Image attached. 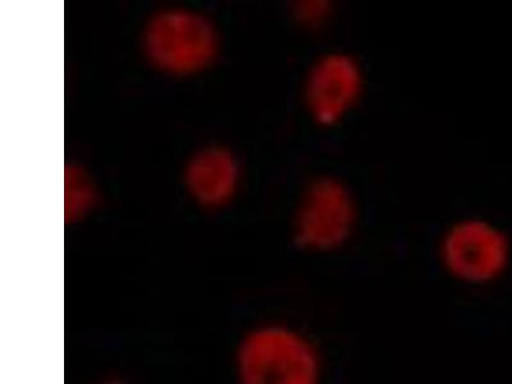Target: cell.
I'll list each match as a JSON object with an SVG mask.
<instances>
[{
	"label": "cell",
	"mask_w": 512,
	"mask_h": 384,
	"mask_svg": "<svg viewBox=\"0 0 512 384\" xmlns=\"http://www.w3.org/2000/svg\"><path fill=\"white\" fill-rule=\"evenodd\" d=\"M365 72L358 58L341 50L320 54L310 64L303 84V100L318 126L340 125L364 94Z\"/></svg>",
	"instance_id": "cell-5"
},
{
	"label": "cell",
	"mask_w": 512,
	"mask_h": 384,
	"mask_svg": "<svg viewBox=\"0 0 512 384\" xmlns=\"http://www.w3.org/2000/svg\"><path fill=\"white\" fill-rule=\"evenodd\" d=\"M438 262L452 281L465 287H487L509 271V235L486 218L466 217L443 231L437 245Z\"/></svg>",
	"instance_id": "cell-4"
},
{
	"label": "cell",
	"mask_w": 512,
	"mask_h": 384,
	"mask_svg": "<svg viewBox=\"0 0 512 384\" xmlns=\"http://www.w3.org/2000/svg\"><path fill=\"white\" fill-rule=\"evenodd\" d=\"M333 13V6L327 0H303L294 6V16L300 25L308 29H319L327 24Z\"/></svg>",
	"instance_id": "cell-8"
},
{
	"label": "cell",
	"mask_w": 512,
	"mask_h": 384,
	"mask_svg": "<svg viewBox=\"0 0 512 384\" xmlns=\"http://www.w3.org/2000/svg\"><path fill=\"white\" fill-rule=\"evenodd\" d=\"M146 59L172 76H190L216 61L219 36L208 17L186 8H166L146 22L143 32Z\"/></svg>",
	"instance_id": "cell-2"
},
{
	"label": "cell",
	"mask_w": 512,
	"mask_h": 384,
	"mask_svg": "<svg viewBox=\"0 0 512 384\" xmlns=\"http://www.w3.org/2000/svg\"><path fill=\"white\" fill-rule=\"evenodd\" d=\"M236 384H326V355L295 323L265 319L241 333L232 355Z\"/></svg>",
	"instance_id": "cell-1"
},
{
	"label": "cell",
	"mask_w": 512,
	"mask_h": 384,
	"mask_svg": "<svg viewBox=\"0 0 512 384\" xmlns=\"http://www.w3.org/2000/svg\"><path fill=\"white\" fill-rule=\"evenodd\" d=\"M98 194L84 171L67 167L64 175V213L67 222H76L94 209Z\"/></svg>",
	"instance_id": "cell-7"
},
{
	"label": "cell",
	"mask_w": 512,
	"mask_h": 384,
	"mask_svg": "<svg viewBox=\"0 0 512 384\" xmlns=\"http://www.w3.org/2000/svg\"><path fill=\"white\" fill-rule=\"evenodd\" d=\"M240 185V167L233 154L219 146L201 149L185 169V186L201 207H226Z\"/></svg>",
	"instance_id": "cell-6"
},
{
	"label": "cell",
	"mask_w": 512,
	"mask_h": 384,
	"mask_svg": "<svg viewBox=\"0 0 512 384\" xmlns=\"http://www.w3.org/2000/svg\"><path fill=\"white\" fill-rule=\"evenodd\" d=\"M359 226L354 192L340 178L322 175L306 185L292 221V239L310 254L327 255L346 248Z\"/></svg>",
	"instance_id": "cell-3"
}]
</instances>
